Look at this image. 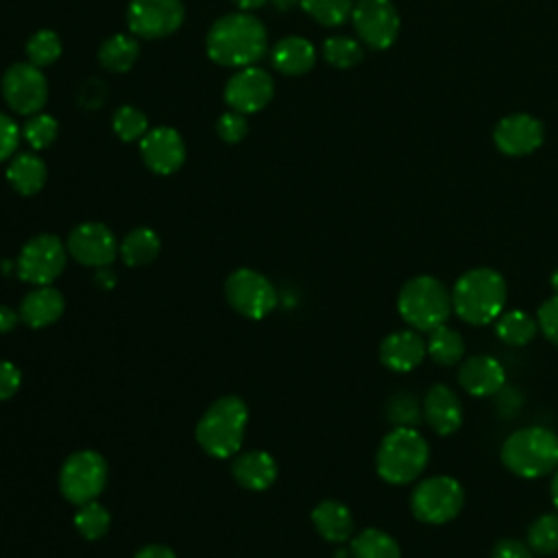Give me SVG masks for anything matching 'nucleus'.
Segmentation results:
<instances>
[{
	"label": "nucleus",
	"instance_id": "nucleus-20",
	"mask_svg": "<svg viewBox=\"0 0 558 558\" xmlns=\"http://www.w3.org/2000/svg\"><path fill=\"white\" fill-rule=\"evenodd\" d=\"M423 416L438 436H449L462 425V403L449 386L434 384L425 392Z\"/></svg>",
	"mask_w": 558,
	"mask_h": 558
},
{
	"label": "nucleus",
	"instance_id": "nucleus-29",
	"mask_svg": "<svg viewBox=\"0 0 558 558\" xmlns=\"http://www.w3.org/2000/svg\"><path fill=\"white\" fill-rule=\"evenodd\" d=\"M425 347H427V355L440 366H453L464 357V351H466L460 331L447 327V323L429 331Z\"/></svg>",
	"mask_w": 558,
	"mask_h": 558
},
{
	"label": "nucleus",
	"instance_id": "nucleus-30",
	"mask_svg": "<svg viewBox=\"0 0 558 558\" xmlns=\"http://www.w3.org/2000/svg\"><path fill=\"white\" fill-rule=\"evenodd\" d=\"M353 558H401L399 543L377 527H366L351 538Z\"/></svg>",
	"mask_w": 558,
	"mask_h": 558
},
{
	"label": "nucleus",
	"instance_id": "nucleus-32",
	"mask_svg": "<svg viewBox=\"0 0 558 558\" xmlns=\"http://www.w3.org/2000/svg\"><path fill=\"white\" fill-rule=\"evenodd\" d=\"M61 50H63L61 39L50 28H41V31L33 33L26 41L28 63H33L37 68H46V65L54 63L61 57Z\"/></svg>",
	"mask_w": 558,
	"mask_h": 558
},
{
	"label": "nucleus",
	"instance_id": "nucleus-36",
	"mask_svg": "<svg viewBox=\"0 0 558 558\" xmlns=\"http://www.w3.org/2000/svg\"><path fill=\"white\" fill-rule=\"evenodd\" d=\"M303 11L323 26H338L351 17L353 0H299Z\"/></svg>",
	"mask_w": 558,
	"mask_h": 558
},
{
	"label": "nucleus",
	"instance_id": "nucleus-27",
	"mask_svg": "<svg viewBox=\"0 0 558 558\" xmlns=\"http://www.w3.org/2000/svg\"><path fill=\"white\" fill-rule=\"evenodd\" d=\"M493 323L497 338L510 347H523L532 342L538 331L536 318L523 310H504Z\"/></svg>",
	"mask_w": 558,
	"mask_h": 558
},
{
	"label": "nucleus",
	"instance_id": "nucleus-26",
	"mask_svg": "<svg viewBox=\"0 0 558 558\" xmlns=\"http://www.w3.org/2000/svg\"><path fill=\"white\" fill-rule=\"evenodd\" d=\"M140 57V44L133 35L116 33L107 37L98 50V61L109 72H129Z\"/></svg>",
	"mask_w": 558,
	"mask_h": 558
},
{
	"label": "nucleus",
	"instance_id": "nucleus-21",
	"mask_svg": "<svg viewBox=\"0 0 558 558\" xmlns=\"http://www.w3.org/2000/svg\"><path fill=\"white\" fill-rule=\"evenodd\" d=\"M270 61H272V68L279 70L281 74L299 76V74H305V72H310L314 68L316 50H314V46L305 37L290 35V37L279 39L272 46Z\"/></svg>",
	"mask_w": 558,
	"mask_h": 558
},
{
	"label": "nucleus",
	"instance_id": "nucleus-50",
	"mask_svg": "<svg viewBox=\"0 0 558 558\" xmlns=\"http://www.w3.org/2000/svg\"><path fill=\"white\" fill-rule=\"evenodd\" d=\"M549 286H551V290H554V294L558 296V268L551 272V277H549Z\"/></svg>",
	"mask_w": 558,
	"mask_h": 558
},
{
	"label": "nucleus",
	"instance_id": "nucleus-12",
	"mask_svg": "<svg viewBox=\"0 0 558 558\" xmlns=\"http://www.w3.org/2000/svg\"><path fill=\"white\" fill-rule=\"evenodd\" d=\"M2 98L20 116H35L48 100V81L41 68L13 63L2 76Z\"/></svg>",
	"mask_w": 558,
	"mask_h": 558
},
{
	"label": "nucleus",
	"instance_id": "nucleus-15",
	"mask_svg": "<svg viewBox=\"0 0 558 558\" xmlns=\"http://www.w3.org/2000/svg\"><path fill=\"white\" fill-rule=\"evenodd\" d=\"M65 248L76 262L92 268H105L118 255L116 235L102 222H83L74 227L68 235Z\"/></svg>",
	"mask_w": 558,
	"mask_h": 558
},
{
	"label": "nucleus",
	"instance_id": "nucleus-40",
	"mask_svg": "<svg viewBox=\"0 0 558 558\" xmlns=\"http://www.w3.org/2000/svg\"><path fill=\"white\" fill-rule=\"evenodd\" d=\"M536 323H538V329L541 333L558 347V296H549L541 307H538V314H536Z\"/></svg>",
	"mask_w": 558,
	"mask_h": 558
},
{
	"label": "nucleus",
	"instance_id": "nucleus-47",
	"mask_svg": "<svg viewBox=\"0 0 558 558\" xmlns=\"http://www.w3.org/2000/svg\"><path fill=\"white\" fill-rule=\"evenodd\" d=\"M233 4H238L242 11H253V9H259L264 7L268 0H231Z\"/></svg>",
	"mask_w": 558,
	"mask_h": 558
},
{
	"label": "nucleus",
	"instance_id": "nucleus-34",
	"mask_svg": "<svg viewBox=\"0 0 558 558\" xmlns=\"http://www.w3.org/2000/svg\"><path fill=\"white\" fill-rule=\"evenodd\" d=\"M109 523H111V517H109L107 508L100 506L96 499L87 501V504H81L76 514H74L76 530L81 532V536H85L89 541H96V538L105 536V532L109 530Z\"/></svg>",
	"mask_w": 558,
	"mask_h": 558
},
{
	"label": "nucleus",
	"instance_id": "nucleus-25",
	"mask_svg": "<svg viewBox=\"0 0 558 558\" xmlns=\"http://www.w3.org/2000/svg\"><path fill=\"white\" fill-rule=\"evenodd\" d=\"M46 163L35 153H20L7 166V181L24 196L37 194L46 183Z\"/></svg>",
	"mask_w": 558,
	"mask_h": 558
},
{
	"label": "nucleus",
	"instance_id": "nucleus-39",
	"mask_svg": "<svg viewBox=\"0 0 558 558\" xmlns=\"http://www.w3.org/2000/svg\"><path fill=\"white\" fill-rule=\"evenodd\" d=\"M216 131H218V135H220L227 144H238V142H242V140L246 137V133H248V120H246L244 113L231 109V111H227V113H222V116L218 118Z\"/></svg>",
	"mask_w": 558,
	"mask_h": 558
},
{
	"label": "nucleus",
	"instance_id": "nucleus-11",
	"mask_svg": "<svg viewBox=\"0 0 558 558\" xmlns=\"http://www.w3.org/2000/svg\"><path fill=\"white\" fill-rule=\"evenodd\" d=\"M185 7L181 0H131L126 24L133 35L144 39H161L181 28Z\"/></svg>",
	"mask_w": 558,
	"mask_h": 558
},
{
	"label": "nucleus",
	"instance_id": "nucleus-24",
	"mask_svg": "<svg viewBox=\"0 0 558 558\" xmlns=\"http://www.w3.org/2000/svg\"><path fill=\"white\" fill-rule=\"evenodd\" d=\"M312 521L318 534L325 541L331 543H342L353 536V517L351 510L336 501V499H325L312 510Z\"/></svg>",
	"mask_w": 558,
	"mask_h": 558
},
{
	"label": "nucleus",
	"instance_id": "nucleus-46",
	"mask_svg": "<svg viewBox=\"0 0 558 558\" xmlns=\"http://www.w3.org/2000/svg\"><path fill=\"white\" fill-rule=\"evenodd\" d=\"M96 283L100 286V288H113V283H116V275L105 266V268H98V272H96Z\"/></svg>",
	"mask_w": 558,
	"mask_h": 558
},
{
	"label": "nucleus",
	"instance_id": "nucleus-44",
	"mask_svg": "<svg viewBox=\"0 0 558 558\" xmlns=\"http://www.w3.org/2000/svg\"><path fill=\"white\" fill-rule=\"evenodd\" d=\"M135 558H177V556H174V551H172L170 547H166V545H146V547H142V549L135 554Z\"/></svg>",
	"mask_w": 558,
	"mask_h": 558
},
{
	"label": "nucleus",
	"instance_id": "nucleus-43",
	"mask_svg": "<svg viewBox=\"0 0 558 558\" xmlns=\"http://www.w3.org/2000/svg\"><path fill=\"white\" fill-rule=\"evenodd\" d=\"M490 558H534L530 545L517 541V538H501L493 545Z\"/></svg>",
	"mask_w": 558,
	"mask_h": 558
},
{
	"label": "nucleus",
	"instance_id": "nucleus-33",
	"mask_svg": "<svg viewBox=\"0 0 558 558\" xmlns=\"http://www.w3.org/2000/svg\"><path fill=\"white\" fill-rule=\"evenodd\" d=\"M113 124V133L122 140V142H135L142 140L148 133V118L142 109L133 107V105H122L113 111L111 118Z\"/></svg>",
	"mask_w": 558,
	"mask_h": 558
},
{
	"label": "nucleus",
	"instance_id": "nucleus-49",
	"mask_svg": "<svg viewBox=\"0 0 558 558\" xmlns=\"http://www.w3.org/2000/svg\"><path fill=\"white\" fill-rule=\"evenodd\" d=\"M279 11H288V9H292L294 4H299V0H270Z\"/></svg>",
	"mask_w": 558,
	"mask_h": 558
},
{
	"label": "nucleus",
	"instance_id": "nucleus-19",
	"mask_svg": "<svg viewBox=\"0 0 558 558\" xmlns=\"http://www.w3.org/2000/svg\"><path fill=\"white\" fill-rule=\"evenodd\" d=\"M458 381L471 397H488L504 388L506 371L490 355H471L460 364Z\"/></svg>",
	"mask_w": 558,
	"mask_h": 558
},
{
	"label": "nucleus",
	"instance_id": "nucleus-31",
	"mask_svg": "<svg viewBox=\"0 0 558 558\" xmlns=\"http://www.w3.org/2000/svg\"><path fill=\"white\" fill-rule=\"evenodd\" d=\"M527 545L536 554H558V512L541 514L527 527Z\"/></svg>",
	"mask_w": 558,
	"mask_h": 558
},
{
	"label": "nucleus",
	"instance_id": "nucleus-37",
	"mask_svg": "<svg viewBox=\"0 0 558 558\" xmlns=\"http://www.w3.org/2000/svg\"><path fill=\"white\" fill-rule=\"evenodd\" d=\"M57 135H59V122L50 113H35L22 126V137L35 150H44L52 146Z\"/></svg>",
	"mask_w": 558,
	"mask_h": 558
},
{
	"label": "nucleus",
	"instance_id": "nucleus-7",
	"mask_svg": "<svg viewBox=\"0 0 558 558\" xmlns=\"http://www.w3.org/2000/svg\"><path fill=\"white\" fill-rule=\"evenodd\" d=\"M464 506V488L456 477L432 475L421 480L410 497L412 514L429 525H440L460 514Z\"/></svg>",
	"mask_w": 558,
	"mask_h": 558
},
{
	"label": "nucleus",
	"instance_id": "nucleus-28",
	"mask_svg": "<svg viewBox=\"0 0 558 558\" xmlns=\"http://www.w3.org/2000/svg\"><path fill=\"white\" fill-rule=\"evenodd\" d=\"M161 248L159 235L148 227H137L124 235L118 246V253L126 266L150 264Z\"/></svg>",
	"mask_w": 558,
	"mask_h": 558
},
{
	"label": "nucleus",
	"instance_id": "nucleus-17",
	"mask_svg": "<svg viewBox=\"0 0 558 558\" xmlns=\"http://www.w3.org/2000/svg\"><path fill=\"white\" fill-rule=\"evenodd\" d=\"M495 144L506 155H530L543 142V126L527 113H514L495 126Z\"/></svg>",
	"mask_w": 558,
	"mask_h": 558
},
{
	"label": "nucleus",
	"instance_id": "nucleus-2",
	"mask_svg": "<svg viewBox=\"0 0 558 558\" xmlns=\"http://www.w3.org/2000/svg\"><path fill=\"white\" fill-rule=\"evenodd\" d=\"M506 296V279L486 266L462 272L451 290L453 312L471 325L493 323L504 312Z\"/></svg>",
	"mask_w": 558,
	"mask_h": 558
},
{
	"label": "nucleus",
	"instance_id": "nucleus-3",
	"mask_svg": "<svg viewBox=\"0 0 558 558\" xmlns=\"http://www.w3.org/2000/svg\"><path fill=\"white\" fill-rule=\"evenodd\" d=\"M501 462L523 480L549 475L558 469V436L541 425L517 429L501 445Z\"/></svg>",
	"mask_w": 558,
	"mask_h": 558
},
{
	"label": "nucleus",
	"instance_id": "nucleus-6",
	"mask_svg": "<svg viewBox=\"0 0 558 558\" xmlns=\"http://www.w3.org/2000/svg\"><path fill=\"white\" fill-rule=\"evenodd\" d=\"M248 408L240 397H220L214 401L196 425L198 445L214 458L233 456L246 432Z\"/></svg>",
	"mask_w": 558,
	"mask_h": 558
},
{
	"label": "nucleus",
	"instance_id": "nucleus-48",
	"mask_svg": "<svg viewBox=\"0 0 558 558\" xmlns=\"http://www.w3.org/2000/svg\"><path fill=\"white\" fill-rule=\"evenodd\" d=\"M549 490H551V501H554V506H556V510H558V469L554 471V477H551V486H549Z\"/></svg>",
	"mask_w": 558,
	"mask_h": 558
},
{
	"label": "nucleus",
	"instance_id": "nucleus-8",
	"mask_svg": "<svg viewBox=\"0 0 558 558\" xmlns=\"http://www.w3.org/2000/svg\"><path fill=\"white\" fill-rule=\"evenodd\" d=\"M107 462L100 453L83 449L72 453L59 473V486L68 501L81 506L94 501L107 484Z\"/></svg>",
	"mask_w": 558,
	"mask_h": 558
},
{
	"label": "nucleus",
	"instance_id": "nucleus-35",
	"mask_svg": "<svg viewBox=\"0 0 558 558\" xmlns=\"http://www.w3.org/2000/svg\"><path fill=\"white\" fill-rule=\"evenodd\" d=\"M323 57H325L327 63H331L333 68L347 70V68H353V65H357V63L362 61L364 50H362V46H360L355 39L336 35V37L325 39V44H323Z\"/></svg>",
	"mask_w": 558,
	"mask_h": 558
},
{
	"label": "nucleus",
	"instance_id": "nucleus-22",
	"mask_svg": "<svg viewBox=\"0 0 558 558\" xmlns=\"http://www.w3.org/2000/svg\"><path fill=\"white\" fill-rule=\"evenodd\" d=\"M63 294L52 286L33 288L20 303V318L31 327H46L63 314Z\"/></svg>",
	"mask_w": 558,
	"mask_h": 558
},
{
	"label": "nucleus",
	"instance_id": "nucleus-41",
	"mask_svg": "<svg viewBox=\"0 0 558 558\" xmlns=\"http://www.w3.org/2000/svg\"><path fill=\"white\" fill-rule=\"evenodd\" d=\"M22 137V129L0 111V161H7L9 157L15 155L17 144Z\"/></svg>",
	"mask_w": 558,
	"mask_h": 558
},
{
	"label": "nucleus",
	"instance_id": "nucleus-45",
	"mask_svg": "<svg viewBox=\"0 0 558 558\" xmlns=\"http://www.w3.org/2000/svg\"><path fill=\"white\" fill-rule=\"evenodd\" d=\"M17 318H20V314H15L11 307H7V305H0V331L4 333V331H11L13 327H15V323H17Z\"/></svg>",
	"mask_w": 558,
	"mask_h": 558
},
{
	"label": "nucleus",
	"instance_id": "nucleus-13",
	"mask_svg": "<svg viewBox=\"0 0 558 558\" xmlns=\"http://www.w3.org/2000/svg\"><path fill=\"white\" fill-rule=\"evenodd\" d=\"M351 20L360 39L375 50H384L397 39L399 15L390 0H357Z\"/></svg>",
	"mask_w": 558,
	"mask_h": 558
},
{
	"label": "nucleus",
	"instance_id": "nucleus-18",
	"mask_svg": "<svg viewBox=\"0 0 558 558\" xmlns=\"http://www.w3.org/2000/svg\"><path fill=\"white\" fill-rule=\"evenodd\" d=\"M427 353L425 340L416 329H399L388 333L379 344V360L386 368L408 373L416 368Z\"/></svg>",
	"mask_w": 558,
	"mask_h": 558
},
{
	"label": "nucleus",
	"instance_id": "nucleus-23",
	"mask_svg": "<svg viewBox=\"0 0 558 558\" xmlns=\"http://www.w3.org/2000/svg\"><path fill=\"white\" fill-rule=\"evenodd\" d=\"M233 477L248 490H264L277 480V462L266 451H248L235 458Z\"/></svg>",
	"mask_w": 558,
	"mask_h": 558
},
{
	"label": "nucleus",
	"instance_id": "nucleus-14",
	"mask_svg": "<svg viewBox=\"0 0 558 558\" xmlns=\"http://www.w3.org/2000/svg\"><path fill=\"white\" fill-rule=\"evenodd\" d=\"M272 94H275L272 76L257 65L238 68V72H233L225 85L227 105L233 111H240L244 116L262 111L272 100Z\"/></svg>",
	"mask_w": 558,
	"mask_h": 558
},
{
	"label": "nucleus",
	"instance_id": "nucleus-16",
	"mask_svg": "<svg viewBox=\"0 0 558 558\" xmlns=\"http://www.w3.org/2000/svg\"><path fill=\"white\" fill-rule=\"evenodd\" d=\"M140 155L155 174H172L185 161V144L179 131L157 126L140 140Z\"/></svg>",
	"mask_w": 558,
	"mask_h": 558
},
{
	"label": "nucleus",
	"instance_id": "nucleus-5",
	"mask_svg": "<svg viewBox=\"0 0 558 558\" xmlns=\"http://www.w3.org/2000/svg\"><path fill=\"white\" fill-rule=\"evenodd\" d=\"M397 310L412 329L429 333L451 316V292L440 279L432 275H416L399 290Z\"/></svg>",
	"mask_w": 558,
	"mask_h": 558
},
{
	"label": "nucleus",
	"instance_id": "nucleus-1",
	"mask_svg": "<svg viewBox=\"0 0 558 558\" xmlns=\"http://www.w3.org/2000/svg\"><path fill=\"white\" fill-rule=\"evenodd\" d=\"M205 48L211 61L227 68H246L257 63L268 50L266 26L251 13H229L218 17L207 37Z\"/></svg>",
	"mask_w": 558,
	"mask_h": 558
},
{
	"label": "nucleus",
	"instance_id": "nucleus-38",
	"mask_svg": "<svg viewBox=\"0 0 558 558\" xmlns=\"http://www.w3.org/2000/svg\"><path fill=\"white\" fill-rule=\"evenodd\" d=\"M386 416L395 427H416L421 421L418 401L410 392H397L386 403Z\"/></svg>",
	"mask_w": 558,
	"mask_h": 558
},
{
	"label": "nucleus",
	"instance_id": "nucleus-42",
	"mask_svg": "<svg viewBox=\"0 0 558 558\" xmlns=\"http://www.w3.org/2000/svg\"><path fill=\"white\" fill-rule=\"evenodd\" d=\"M22 384V373L13 362L0 360V401L13 397Z\"/></svg>",
	"mask_w": 558,
	"mask_h": 558
},
{
	"label": "nucleus",
	"instance_id": "nucleus-9",
	"mask_svg": "<svg viewBox=\"0 0 558 558\" xmlns=\"http://www.w3.org/2000/svg\"><path fill=\"white\" fill-rule=\"evenodd\" d=\"M225 294L235 312L253 320L268 316L279 301L275 286L253 268L233 270L227 277Z\"/></svg>",
	"mask_w": 558,
	"mask_h": 558
},
{
	"label": "nucleus",
	"instance_id": "nucleus-4",
	"mask_svg": "<svg viewBox=\"0 0 558 558\" xmlns=\"http://www.w3.org/2000/svg\"><path fill=\"white\" fill-rule=\"evenodd\" d=\"M429 460V445L414 427H392L375 456L377 475L395 486L414 482Z\"/></svg>",
	"mask_w": 558,
	"mask_h": 558
},
{
	"label": "nucleus",
	"instance_id": "nucleus-10",
	"mask_svg": "<svg viewBox=\"0 0 558 558\" xmlns=\"http://www.w3.org/2000/svg\"><path fill=\"white\" fill-rule=\"evenodd\" d=\"M68 248L52 233H39L31 238L17 255L20 279L33 286H50L65 268Z\"/></svg>",
	"mask_w": 558,
	"mask_h": 558
}]
</instances>
